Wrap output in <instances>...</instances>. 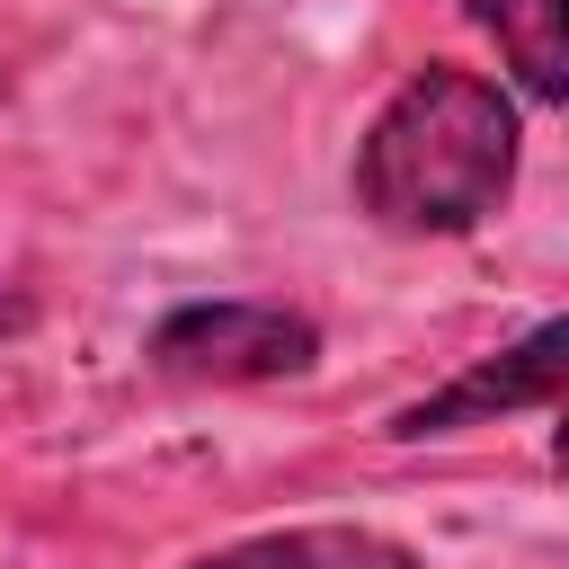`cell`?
Listing matches in <instances>:
<instances>
[{
    "instance_id": "8992f818",
    "label": "cell",
    "mask_w": 569,
    "mask_h": 569,
    "mask_svg": "<svg viewBox=\"0 0 569 569\" xmlns=\"http://www.w3.org/2000/svg\"><path fill=\"white\" fill-rule=\"evenodd\" d=\"M27 329H36V293L0 276V338H27Z\"/></svg>"
},
{
    "instance_id": "7a4b0ae2",
    "label": "cell",
    "mask_w": 569,
    "mask_h": 569,
    "mask_svg": "<svg viewBox=\"0 0 569 569\" xmlns=\"http://www.w3.org/2000/svg\"><path fill=\"white\" fill-rule=\"evenodd\" d=\"M320 320L293 311V302H267V293H204V302H178L151 320L142 338V365L160 382H213V391H240V382H302L320 373Z\"/></svg>"
},
{
    "instance_id": "52a82bcc",
    "label": "cell",
    "mask_w": 569,
    "mask_h": 569,
    "mask_svg": "<svg viewBox=\"0 0 569 569\" xmlns=\"http://www.w3.org/2000/svg\"><path fill=\"white\" fill-rule=\"evenodd\" d=\"M0 107H9V62H0Z\"/></svg>"
},
{
    "instance_id": "3957f363",
    "label": "cell",
    "mask_w": 569,
    "mask_h": 569,
    "mask_svg": "<svg viewBox=\"0 0 569 569\" xmlns=\"http://www.w3.org/2000/svg\"><path fill=\"white\" fill-rule=\"evenodd\" d=\"M560 382H569V320L542 311L525 338L471 356L462 373H445L436 391L400 400L382 418L391 445H436V436H462V427H498V418H525V409H560Z\"/></svg>"
},
{
    "instance_id": "5b68a950",
    "label": "cell",
    "mask_w": 569,
    "mask_h": 569,
    "mask_svg": "<svg viewBox=\"0 0 569 569\" xmlns=\"http://www.w3.org/2000/svg\"><path fill=\"white\" fill-rule=\"evenodd\" d=\"M187 569H427V560L373 525H276V533H240Z\"/></svg>"
},
{
    "instance_id": "6da1fadb",
    "label": "cell",
    "mask_w": 569,
    "mask_h": 569,
    "mask_svg": "<svg viewBox=\"0 0 569 569\" xmlns=\"http://www.w3.org/2000/svg\"><path fill=\"white\" fill-rule=\"evenodd\" d=\"M525 169V107L471 62H418L347 160V204L391 240H471Z\"/></svg>"
},
{
    "instance_id": "277c9868",
    "label": "cell",
    "mask_w": 569,
    "mask_h": 569,
    "mask_svg": "<svg viewBox=\"0 0 569 569\" xmlns=\"http://www.w3.org/2000/svg\"><path fill=\"white\" fill-rule=\"evenodd\" d=\"M462 18L498 44L516 107H560L569 98V0H462Z\"/></svg>"
}]
</instances>
